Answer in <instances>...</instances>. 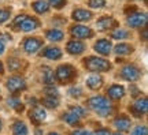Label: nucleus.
<instances>
[{
	"label": "nucleus",
	"mask_w": 148,
	"mask_h": 135,
	"mask_svg": "<svg viewBox=\"0 0 148 135\" xmlns=\"http://www.w3.org/2000/svg\"><path fill=\"white\" fill-rule=\"evenodd\" d=\"M147 111H148V101L145 97L138 98L132 107V112L136 115L137 117H141V115L147 113Z\"/></svg>",
	"instance_id": "nucleus-10"
},
{
	"label": "nucleus",
	"mask_w": 148,
	"mask_h": 135,
	"mask_svg": "<svg viewBox=\"0 0 148 135\" xmlns=\"http://www.w3.org/2000/svg\"><path fill=\"white\" fill-rule=\"evenodd\" d=\"M148 131H147V127L145 126H137L134 130L132 131L130 135H147Z\"/></svg>",
	"instance_id": "nucleus-31"
},
{
	"label": "nucleus",
	"mask_w": 148,
	"mask_h": 135,
	"mask_svg": "<svg viewBox=\"0 0 148 135\" xmlns=\"http://www.w3.org/2000/svg\"><path fill=\"white\" fill-rule=\"evenodd\" d=\"M71 135H93V134L86 130H74L73 132H71Z\"/></svg>",
	"instance_id": "nucleus-36"
},
{
	"label": "nucleus",
	"mask_w": 148,
	"mask_h": 135,
	"mask_svg": "<svg viewBox=\"0 0 148 135\" xmlns=\"http://www.w3.org/2000/svg\"><path fill=\"white\" fill-rule=\"evenodd\" d=\"M112 124H114V127H115L118 131H129L132 123H130V119H129V117L121 115V116H118L116 119H114Z\"/></svg>",
	"instance_id": "nucleus-13"
},
{
	"label": "nucleus",
	"mask_w": 148,
	"mask_h": 135,
	"mask_svg": "<svg viewBox=\"0 0 148 135\" xmlns=\"http://www.w3.org/2000/svg\"><path fill=\"white\" fill-rule=\"evenodd\" d=\"M42 78H44V82L47 83L48 86H53V83L56 81L55 75H53V71L51 68H44V77Z\"/></svg>",
	"instance_id": "nucleus-26"
},
{
	"label": "nucleus",
	"mask_w": 148,
	"mask_h": 135,
	"mask_svg": "<svg viewBox=\"0 0 148 135\" xmlns=\"http://www.w3.org/2000/svg\"><path fill=\"white\" fill-rule=\"evenodd\" d=\"M88 105H89L90 109H93L96 113H99L103 117H106V116L112 113V105L110 104V101L106 97L95 96V97L88 100Z\"/></svg>",
	"instance_id": "nucleus-1"
},
{
	"label": "nucleus",
	"mask_w": 148,
	"mask_h": 135,
	"mask_svg": "<svg viewBox=\"0 0 148 135\" xmlns=\"http://www.w3.org/2000/svg\"><path fill=\"white\" fill-rule=\"evenodd\" d=\"M111 49H112V44H111V41L106 40V38H101V40H99L95 44V51L97 53L103 55V56H108Z\"/></svg>",
	"instance_id": "nucleus-11"
},
{
	"label": "nucleus",
	"mask_w": 148,
	"mask_h": 135,
	"mask_svg": "<svg viewBox=\"0 0 148 135\" xmlns=\"http://www.w3.org/2000/svg\"><path fill=\"white\" fill-rule=\"evenodd\" d=\"M33 10L36 11L37 14H45L48 10H49V5H48L47 1H44V0H37L32 4Z\"/></svg>",
	"instance_id": "nucleus-22"
},
{
	"label": "nucleus",
	"mask_w": 148,
	"mask_h": 135,
	"mask_svg": "<svg viewBox=\"0 0 148 135\" xmlns=\"http://www.w3.org/2000/svg\"><path fill=\"white\" fill-rule=\"evenodd\" d=\"M110 135H122V134H119V132H115V134H110Z\"/></svg>",
	"instance_id": "nucleus-42"
},
{
	"label": "nucleus",
	"mask_w": 148,
	"mask_h": 135,
	"mask_svg": "<svg viewBox=\"0 0 148 135\" xmlns=\"http://www.w3.org/2000/svg\"><path fill=\"white\" fill-rule=\"evenodd\" d=\"M63 31L62 30H58V29H52V30H48L45 33V37H47V40L52 42H58V41H62L63 40Z\"/></svg>",
	"instance_id": "nucleus-21"
},
{
	"label": "nucleus",
	"mask_w": 148,
	"mask_h": 135,
	"mask_svg": "<svg viewBox=\"0 0 148 135\" xmlns=\"http://www.w3.org/2000/svg\"><path fill=\"white\" fill-rule=\"evenodd\" d=\"M70 33L71 36H74L75 38H89L93 36V33L89 27L82 26V25H74L70 27Z\"/></svg>",
	"instance_id": "nucleus-8"
},
{
	"label": "nucleus",
	"mask_w": 148,
	"mask_h": 135,
	"mask_svg": "<svg viewBox=\"0 0 148 135\" xmlns=\"http://www.w3.org/2000/svg\"><path fill=\"white\" fill-rule=\"evenodd\" d=\"M12 134L14 135H27V127L23 121H15L12 126Z\"/></svg>",
	"instance_id": "nucleus-24"
},
{
	"label": "nucleus",
	"mask_w": 148,
	"mask_h": 135,
	"mask_svg": "<svg viewBox=\"0 0 148 135\" xmlns=\"http://www.w3.org/2000/svg\"><path fill=\"white\" fill-rule=\"evenodd\" d=\"M0 130H1V120H0Z\"/></svg>",
	"instance_id": "nucleus-43"
},
{
	"label": "nucleus",
	"mask_w": 148,
	"mask_h": 135,
	"mask_svg": "<svg viewBox=\"0 0 148 135\" xmlns=\"http://www.w3.org/2000/svg\"><path fill=\"white\" fill-rule=\"evenodd\" d=\"M69 94L71 97H78L79 94H81V89L79 88H71L69 90Z\"/></svg>",
	"instance_id": "nucleus-35"
},
{
	"label": "nucleus",
	"mask_w": 148,
	"mask_h": 135,
	"mask_svg": "<svg viewBox=\"0 0 148 135\" xmlns=\"http://www.w3.org/2000/svg\"><path fill=\"white\" fill-rule=\"evenodd\" d=\"M116 22L114 18H111V16H101L99 21L96 22V27L99 29V30L104 31L107 29H111L112 26H115Z\"/></svg>",
	"instance_id": "nucleus-16"
},
{
	"label": "nucleus",
	"mask_w": 148,
	"mask_h": 135,
	"mask_svg": "<svg viewBox=\"0 0 148 135\" xmlns=\"http://www.w3.org/2000/svg\"><path fill=\"white\" fill-rule=\"evenodd\" d=\"M75 77V70L74 67L69 66V64H62L56 68V73H55V78L60 81V82H69Z\"/></svg>",
	"instance_id": "nucleus-4"
},
{
	"label": "nucleus",
	"mask_w": 148,
	"mask_h": 135,
	"mask_svg": "<svg viewBox=\"0 0 148 135\" xmlns=\"http://www.w3.org/2000/svg\"><path fill=\"white\" fill-rule=\"evenodd\" d=\"M40 25V22L37 21L36 18H30V16H26L23 21L21 22V25L18 27V30H22V31H32L34 29H37Z\"/></svg>",
	"instance_id": "nucleus-14"
},
{
	"label": "nucleus",
	"mask_w": 148,
	"mask_h": 135,
	"mask_svg": "<svg viewBox=\"0 0 148 135\" xmlns=\"http://www.w3.org/2000/svg\"><path fill=\"white\" fill-rule=\"evenodd\" d=\"M42 45V41L41 40H38L36 37H33V38H26L25 42H23V49L26 51L27 53H36Z\"/></svg>",
	"instance_id": "nucleus-9"
},
{
	"label": "nucleus",
	"mask_w": 148,
	"mask_h": 135,
	"mask_svg": "<svg viewBox=\"0 0 148 135\" xmlns=\"http://www.w3.org/2000/svg\"><path fill=\"white\" fill-rule=\"evenodd\" d=\"M36 135H42L41 130H37V131H36Z\"/></svg>",
	"instance_id": "nucleus-40"
},
{
	"label": "nucleus",
	"mask_w": 148,
	"mask_h": 135,
	"mask_svg": "<svg viewBox=\"0 0 148 135\" xmlns=\"http://www.w3.org/2000/svg\"><path fill=\"white\" fill-rule=\"evenodd\" d=\"M66 4V0H48V5H51L53 8H62Z\"/></svg>",
	"instance_id": "nucleus-32"
},
{
	"label": "nucleus",
	"mask_w": 148,
	"mask_h": 135,
	"mask_svg": "<svg viewBox=\"0 0 148 135\" xmlns=\"http://www.w3.org/2000/svg\"><path fill=\"white\" fill-rule=\"evenodd\" d=\"M95 135H110V131L107 130V128H100V130L96 131Z\"/></svg>",
	"instance_id": "nucleus-37"
},
{
	"label": "nucleus",
	"mask_w": 148,
	"mask_h": 135,
	"mask_svg": "<svg viewBox=\"0 0 148 135\" xmlns=\"http://www.w3.org/2000/svg\"><path fill=\"white\" fill-rule=\"evenodd\" d=\"M42 105H45L47 108H56L59 105V98L55 96H47L42 98Z\"/></svg>",
	"instance_id": "nucleus-25"
},
{
	"label": "nucleus",
	"mask_w": 148,
	"mask_h": 135,
	"mask_svg": "<svg viewBox=\"0 0 148 135\" xmlns=\"http://www.w3.org/2000/svg\"><path fill=\"white\" fill-rule=\"evenodd\" d=\"M8 18H10V10L1 8V10H0V23H4Z\"/></svg>",
	"instance_id": "nucleus-33"
},
{
	"label": "nucleus",
	"mask_w": 148,
	"mask_h": 135,
	"mask_svg": "<svg viewBox=\"0 0 148 135\" xmlns=\"http://www.w3.org/2000/svg\"><path fill=\"white\" fill-rule=\"evenodd\" d=\"M66 49L71 55H79V53H82L85 51V45H84V42L79 41V40H71V41L67 42Z\"/></svg>",
	"instance_id": "nucleus-12"
},
{
	"label": "nucleus",
	"mask_w": 148,
	"mask_h": 135,
	"mask_svg": "<svg viewBox=\"0 0 148 135\" xmlns=\"http://www.w3.org/2000/svg\"><path fill=\"white\" fill-rule=\"evenodd\" d=\"M8 68L11 71H18L21 68V60H18V59H8Z\"/></svg>",
	"instance_id": "nucleus-29"
},
{
	"label": "nucleus",
	"mask_w": 148,
	"mask_h": 135,
	"mask_svg": "<svg viewBox=\"0 0 148 135\" xmlns=\"http://www.w3.org/2000/svg\"><path fill=\"white\" fill-rule=\"evenodd\" d=\"M7 104H8V107L16 109V111H22V109H23V105H22V102L18 98H16V97H10V98L7 100Z\"/></svg>",
	"instance_id": "nucleus-28"
},
{
	"label": "nucleus",
	"mask_w": 148,
	"mask_h": 135,
	"mask_svg": "<svg viewBox=\"0 0 148 135\" xmlns=\"http://www.w3.org/2000/svg\"><path fill=\"white\" fill-rule=\"evenodd\" d=\"M5 86H7V89L10 90L11 93L15 94V93H18V92L26 89V82H25V79L21 78V77H11V78H8Z\"/></svg>",
	"instance_id": "nucleus-6"
},
{
	"label": "nucleus",
	"mask_w": 148,
	"mask_h": 135,
	"mask_svg": "<svg viewBox=\"0 0 148 135\" xmlns=\"http://www.w3.org/2000/svg\"><path fill=\"white\" fill-rule=\"evenodd\" d=\"M3 70H4V68H3V64L0 62V74H3Z\"/></svg>",
	"instance_id": "nucleus-39"
},
{
	"label": "nucleus",
	"mask_w": 148,
	"mask_h": 135,
	"mask_svg": "<svg viewBox=\"0 0 148 135\" xmlns=\"http://www.w3.org/2000/svg\"><path fill=\"white\" fill-rule=\"evenodd\" d=\"M88 5L92 8H103L106 5V0H89Z\"/></svg>",
	"instance_id": "nucleus-30"
},
{
	"label": "nucleus",
	"mask_w": 148,
	"mask_h": 135,
	"mask_svg": "<svg viewBox=\"0 0 148 135\" xmlns=\"http://www.w3.org/2000/svg\"><path fill=\"white\" fill-rule=\"evenodd\" d=\"M26 18V15H19L15 18V21L12 22V27H15V30H18V27H19V25H21V22L23 21Z\"/></svg>",
	"instance_id": "nucleus-34"
},
{
	"label": "nucleus",
	"mask_w": 148,
	"mask_h": 135,
	"mask_svg": "<svg viewBox=\"0 0 148 135\" xmlns=\"http://www.w3.org/2000/svg\"><path fill=\"white\" fill-rule=\"evenodd\" d=\"M48 135H59V134H58V132H49Z\"/></svg>",
	"instance_id": "nucleus-41"
},
{
	"label": "nucleus",
	"mask_w": 148,
	"mask_h": 135,
	"mask_svg": "<svg viewBox=\"0 0 148 135\" xmlns=\"http://www.w3.org/2000/svg\"><path fill=\"white\" fill-rule=\"evenodd\" d=\"M86 85L92 90H97L103 85V78H101L100 75H97V74H93V75H90L89 78L86 79Z\"/></svg>",
	"instance_id": "nucleus-19"
},
{
	"label": "nucleus",
	"mask_w": 148,
	"mask_h": 135,
	"mask_svg": "<svg viewBox=\"0 0 148 135\" xmlns=\"http://www.w3.org/2000/svg\"><path fill=\"white\" fill-rule=\"evenodd\" d=\"M84 66L86 70L93 71V73H101V71H108L111 68V64L106 59L97 56H89L84 60Z\"/></svg>",
	"instance_id": "nucleus-2"
},
{
	"label": "nucleus",
	"mask_w": 148,
	"mask_h": 135,
	"mask_svg": "<svg viewBox=\"0 0 148 135\" xmlns=\"http://www.w3.org/2000/svg\"><path fill=\"white\" fill-rule=\"evenodd\" d=\"M107 94L111 100H121L125 94V89H123V86H119V85H112L108 88Z\"/></svg>",
	"instance_id": "nucleus-17"
},
{
	"label": "nucleus",
	"mask_w": 148,
	"mask_h": 135,
	"mask_svg": "<svg viewBox=\"0 0 148 135\" xmlns=\"http://www.w3.org/2000/svg\"><path fill=\"white\" fill-rule=\"evenodd\" d=\"M85 112H86V111H85L82 107H71L69 111L64 112L62 117H63V120L66 123H69V124H71V126H75V124H78L79 119L85 115Z\"/></svg>",
	"instance_id": "nucleus-3"
},
{
	"label": "nucleus",
	"mask_w": 148,
	"mask_h": 135,
	"mask_svg": "<svg viewBox=\"0 0 148 135\" xmlns=\"http://www.w3.org/2000/svg\"><path fill=\"white\" fill-rule=\"evenodd\" d=\"M147 23V14L144 12H133L127 16V25L132 27H143Z\"/></svg>",
	"instance_id": "nucleus-7"
},
{
	"label": "nucleus",
	"mask_w": 148,
	"mask_h": 135,
	"mask_svg": "<svg viewBox=\"0 0 148 135\" xmlns=\"http://www.w3.org/2000/svg\"><path fill=\"white\" fill-rule=\"evenodd\" d=\"M29 117H30V120H32L34 124H40L41 121H44V120H45L47 113H45V111H44L42 108L36 107V108H34L32 112L29 113Z\"/></svg>",
	"instance_id": "nucleus-15"
},
{
	"label": "nucleus",
	"mask_w": 148,
	"mask_h": 135,
	"mask_svg": "<svg viewBox=\"0 0 148 135\" xmlns=\"http://www.w3.org/2000/svg\"><path fill=\"white\" fill-rule=\"evenodd\" d=\"M3 52H4V42L0 40V55H1Z\"/></svg>",
	"instance_id": "nucleus-38"
},
{
	"label": "nucleus",
	"mask_w": 148,
	"mask_h": 135,
	"mask_svg": "<svg viewBox=\"0 0 148 135\" xmlns=\"http://www.w3.org/2000/svg\"><path fill=\"white\" fill-rule=\"evenodd\" d=\"M42 55L51 60H58L62 57V51L59 49L58 47H48L45 48V51L42 52Z\"/></svg>",
	"instance_id": "nucleus-20"
},
{
	"label": "nucleus",
	"mask_w": 148,
	"mask_h": 135,
	"mask_svg": "<svg viewBox=\"0 0 148 135\" xmlns=\"http://www.w3.org/2000/svg\"><path fill=\"white\" fill-rule=\"evenodd\" d=\"M114 51L118 56H123V55H129V53L133 52V47L132 45H129V44H118L115 48H114Z\"/></svg>",
	"instance_id": "nucleus-23"
},
{
	"label": "nucleus",
	"mask_w": 148,
	"mask_h": 135,
	"mask_svg": "<svg viewBox=\"0 0 148 135\" xmlns=\"http://www.w3.org/2000/svg\"><path fill=\"white\" fill-rule=\"evenodd\" d=\"M140 75H141L140 68L136 67V66H133V64H127V66H125V67L121 70V77L123 79L129 81V82L137 81V79L140 78Z\"/></svg>",
	"instance_id": "nucleus-5"
},
{
	"label": "nucleus",
	"mask_w": 148,
	"mask_h": 135,
	"mask_svg": "<svg viewBox=\"0 0 148 135\" xmlns=\"http://www.w3.org/2000/svg\"><path fill=\"white\" fill-rule=\"evenodd\" d=\"M74 21H78V22H85V21H89L92 18V12L88 10H82V8H78V10L73 11L71 14Z\"/></svg>",
	"instance_id": "nucleus-18"
},
{
	"label": "nucleus",
	"mask_w": 148,
	"mask_h": 135,
	"mask_svg": "<svg viewBox=\"0 0 148 135\" xmlns=\"http://www.w3.org/2000/svg\"><path fill=\"white\" fill-rule=\"evenodd\" d=\"M127 37H129V33L123 29H115L111 31V38H114V40H125Z\"/></svg>",
	"instance_id": "nucleus-27"
}]
</instances>
